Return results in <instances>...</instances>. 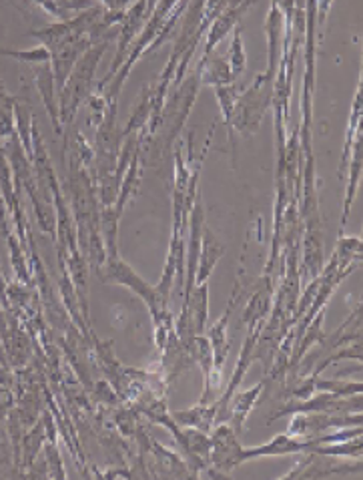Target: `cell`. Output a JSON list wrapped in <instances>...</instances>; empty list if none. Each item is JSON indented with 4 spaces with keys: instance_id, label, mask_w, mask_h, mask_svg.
I'll return each instance as SVG.
<instances>
[{
    "instance_id": "cell-1",
    "label": "cell",
    "mask_w": 363,
    "mask_h": 480,
    "mask_svg": "<svg viewBox=\"0 0 363 480\" xmlns=\"http://www.w3.org/2000/svg\"><path fill=\"white\" fill-rule=\"evenodd\" d=\"M109 41L97 43L95 47H91L82 57L74 64L72 72L69 75L67 82H64L62 91L59 93V117L61 125H71L72 119L77 117V110L82 101H85L92 89V77L99 67V61L105 54Z\"/></svg>"
},
{
    "instance_id": "cell-2",
    "label": "cell",
    "mask_w": 363,
    "mask_h": 480,
    "mask_svg": "<svg viewBox=\"0 0 363 480\" xmlns=\"http://www.w3.org/2000/svg\"><path fill=\"white\" fill-rule=\"evenodd\" d=\"M273 72L265 71L262 75H257L255 81L239 95L235 109H233L231 113V129H237V131L244 135H253L257 131L259 125H262L265 110L273 105Z\"/></svg>"
},
{
    "instance_id": "cell-3",
    "label": "cell",
    "mask_w": 363,
    "mask_h": 480,
    "mask_svg": "<svg viewBox=\"0 0 363 480\" xmlns=\"http://www.w3.org/2000/svg\"><path fill=\"white\" fill-rule=\"evenodd\" d=\"M307 49H305V72L301 93V127L297 129L301 137V151L305 157L311 155V95L315 89V11L318 5H307Z\"/></svg>"
},
{
    "instance_id": "cell-4",
    "label": "cell",
    "mask_w": 363,
    "mask_h": 480,
    "mask_svg": "<svg viewBox=\"0 0 363 480\" xmlns=\"http://www.w3.org/2000/svg\"><path fill=\"white\" fill-rule=\"evenodd\" d=\"M239 434L231 428V424L219 422V427L211 434V458H209V468L219 470V476L229 475L233 468L245 463L244 450L241 446Z\"/></svg>"
},
{
    "instance_id": "cell-5",
    "label": "cell",
    "mask_w": 363,
    "mask_h": 480,
    "mask_svg": "<svg viewBox=\"0 0 363 480\" xmlns=\"http://www.w3.org/2000/svg\"><path fill=\"white\" fill-rule=\"evenodd\" d=\"M151 6L153 5H145V3L129 6V11L125 14V21H123V26H120V33H117V36H119V41H117V57H115L113 64H110V69L105 75V79H102L97 85L95 93H105V89L110 82V79H113L119 72V69L125 64V61L129 57V51H131V43L135 41V36L143 31V24H145V18H147L145 13Z\"/></svg>"
},
{
    "instance_id": "cell-6",
    "label": "cell",
    "mask_w": 363,
    "mask_h": 480,
    "mask_svg": "<svg viewBox=\"0 0 363 480\" xmlns=\"http://www.w3.org/2000/svg\"><path fill=\"white\" fill-rule=\"evenodd\" d=\"M361 412V404L353 406L346 396H338L331 392H321L318 396H310L305 400H291L285 408L279 410L273 420L287 417V414H307V412H325V414H339V412Z\"/></svg>"
},
{
    "instance_id": "cell-7",
    "label": "cell",
    "mask_w": 363,
    "mask_h": 480,
    "mask_svg": "<svg viewBox=\"0 0 363 480\" xmlns=\"http://www.w3.org/2000/svg\"><path fill=\"white\" fill-rule=\"evenodd\" d=\"M315 446L318 445H315L311 438H297V437H291V434H275L273 440L265 442V445H262V446L245 448L244 458L247 463V460H253V458L287 456V455H300V452L310 455Z\"/></svg>"
},
{
    "instance_id": "cell-8",
    "label": "cell",
    "mask_w": 363,
    "mask_h": 480,
    "mask_svg": "<svg viewBox=\"0 0 363 480\" xmlns=\"http://www.w3.org/2000/svg\"><path fill=\"white\" fill-rule=\"evenodd\" d=\"M225 254V245H223L219 239L209 232V227H203L201 234V249H199V262H197V272H195V285L207 283L213 270H215L217 262L221 260V255Z\"/></svg>"
},
{
    "instance_id": "cell-9",
    "label": "cell",
    "mask_w": 363,
    "mask_h": 480,
    "mask_svg": "<svg viewBox=\"0 0 363 480\" xmlns=\"http://www.w3.org/2000/svg\"><path fill=\"white\" fill-rule=\"evenodd\" d=\"M251 6V3H245V5H229L225 11H223L215 21L211 23L209 26V39H207V44H205V53H203V57L201 61L205 59H209L213 51H215L217 44L225 39V36L229 34V31L235 29V26L239 24V16L244 14L247 8Z\"/></svg>"
},
{
    "instance_id": "cell-10",
    "label": "cell",
    "mask_w": 363,
    "mask_h": 480,
    "mask_svg": "<svg viewBox=\"0 0 363 480\" xmlns=\"http://www.w3.org/2000/svg\"><path fill=\"white\" fill-rule=\"evenodd\" d=\"M263 388H265V382L262 384H257L253 388H249V390H244V392H235L231 396V408H229V424H231V428L235 430L237 434L244 430V424L249 417V412L253 410V406L259 398V394L263 392Z\"/></svg>"
},
{
    "instance_id": "cell-11",
    "label": "cell",
    "mask_w": 363,
    "mask_h": 480,
    "mask_svg": "<svg viewBox=\"0 0 363 480\" xmlns=\"http://www.w3.org/2000/svg\"><path fill=\"white\" fill-rule=\"evenodd\" d=\"M201 85H213V87H225L233 85L235 79L231 75L229 62L225 57H219V54H211L209 59L199 61L197 67Z\"/></svg>"
},
{
    "instance_id": "cell-12",
    "label": "cell",
    "mask_w": 363,
    "mask_h": 480,
    "mask_svg": "<svg viewBox=\"0 0 363 480\" xmlns=\"http://www.w3.org/2000/svg\"><path fill=\"white\" fill-rule=\"evenodd\" d=\"M217 410H219L217 402H213L211 406L199 404V406H195V408H189V410L173 412V420L177 424H181V427H185V428H197L203 432H209L213 428V424H215Z\"/></svg>"
},
{
    "instance_id": "cell-13",
    "label": "cell",
    "mask_w": 363,
    "mask_h": 480,
    "mask_svg": "<svg viewBox=\"0 0 363 480\" xmlns=\"http://www.w3.org/2000/svg\"><path fill=\"white\" fill-rule=\"evenodd\" d=\"M39 89H41V95L44 99V105L49 109L51 119H53V125H54V131L61 133L62 131V125H61V117H59V99L54 97V79H53V71H51V64H43V69L39 72Z\"/></svg>"
},
{
    "instance_id": "cell-14",
    "label": "cell",
    "mask_w": 363,
    "mask_h": 480,
    "mask_svg": "<svg viewBox=\"0 0 363 480\" xmlns=\"http://www.w3.org/2000/svg\"><path fill=\"white\" fill-rule=\"evenodd\" d=\"M351 169H349V183H348V191H346V206H343V217H341V232L343 227L348 224V217L351 214V203L356 199V191H358V183H359V175H361V133L356 137V153L351 157Z\"/></svg>"
},
{
    "instance_id": "cell-15",
    "label": "cell",
    "mask_w": 363,
    "mask_h": 480,
    "mask_svg": "<svg viewBox=\"0 0 363 480\" xmlns=\"http://www.w3.org/2000/svg\"><path fill=\"white\" fill-rule=\"evenodd\" d=\"M227 62H229V69H231V75L233 79H239L241 72L245 71V49H244V36H241V24H237L235 29H233V43H231V49L227 54Z\"/></svg>"
},
{
    "instance_id": "cell-16",
    "label": "cell",
    "mask_w": 363,
    "mask_h": 480,
    "mask_svg": "<svg viewBox=\"0 0 363 480\" xmlns=\"http://www.w3.org/2000/svg\"><path fill=\"white\" fill-rule=\"evenodd\" d=\"M14 107L16 101L0 87V137L5 141H11L14 137Z\"/></svg>"
},
{
    "instance_id": "cell-17",
    "label": "cell",
    "mask_w": 363,
    "mask_h": 480,
    "mask_svg": "<svg viewBox=\"0 0 363 480\" xmlns=\"http://www.w3.org/2000/svg\"><path fill=\"white\" fill-rule=\"evenodd\" d=\"M0 54H5V57H11L18 62H24V64H51V53L43 44L34 49H24V51H11V49H3Z\"/></svg>"
},
{
    "instance_id": "cell-18",
    "label": "cell",
    "mask_w": 363,
    "mask_h": 480,
    "mask_svg": "<svg viewBox=\"0 0 363 480\" xmlns=\"http://www.w3.org/2000/svg\"><path fill=\"white\" fill-rule=\"evenodd\" d=\"M359 121H361V82L358 87V97H356V107L351 110V119H349V129H348V139H346V151H343V163H341V173L346 171L348 163H349V157H351V139L353 135H358L361 129H359Z\"/></svg>"
},
{
    "instance_id": "cell-19",
    "label": "cell",
    "mask_w": 363,
    "mask_h": 480,
    "mask_svg": "<svg viewBox=\"0 0 363 480\" xmlns=\"http://www.w3.org/2000/svg\"><path fill=\"white\" fill-rule=\"evenodd\" d=\"M215 93H217V101H219V107L223 113V123L229 125L231 113H233V109H235V103L239 99L237 97L239 91L235 85H225V87H215Z\"/></svg>"
}]
</instances>
